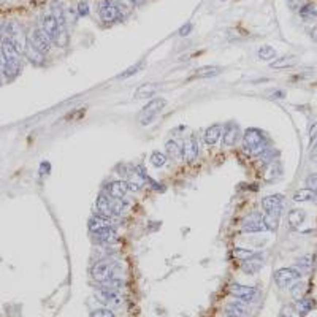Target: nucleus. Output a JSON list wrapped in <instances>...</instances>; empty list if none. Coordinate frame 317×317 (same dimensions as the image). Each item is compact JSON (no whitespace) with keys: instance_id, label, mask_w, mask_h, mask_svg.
I'll list each match as a JSON object with an SVG mask.
<instances>
[{"instance_id":"obj_27","label":"nucleus","mask_w":317,"mask_h":317,"mask_svg":"<svg viewBox=\"0 0 317 317\" xmlns=\"http://www.w3.org/2000/svg\"><path fill=\"white\" fill-rule=\"evenodd\" d=\"M165 151H167V157L173 159V160H178L182 156V146L178 145L174 140H168L165 143Z\"/></svg>"},{"instance_id":"obj_44","label":"nucleus","mask_w":317,"mask_h":317,"mask_svg":"<svg viewBox=\"0 0 317 317\" xmlns=\"http://www.w3.org/2000/svg\"><path fill=\"white\" fill-rule=\"evenodd\" d=\"M192 29H194V26L191 24V23H185L181 29H179V35L181 37H187L191 32H192Z\"/></svg>"},{"instance_id":"obj_47","label":"nucleus","mask_w":317,"mask_h":317,"mask_svg":"<svg viewBox=\"0 0 317 317\" xmlns=\"http://www.w3.org/2000/svg\"><path fill=\"white\" fill-rule=\"evenodd\" d=\"M290 309H292L290 306H286V308H284V314L281 312V317H290V314H292Z\"/></svg>"},{"instance_id":"obj_18","label":"nucleus","mask_w":317,"mask_h":317,"mask_svg":"<svg viewBox=\"0 0 317 317\" xmlns=\"http://www.w3.org/2000/svg\"><path fill=\"white\" fill-rule=\"evenodd\" d=\"M160 84H156V83H143L141 86L137 87L135 91V98L137 100H140V98H151L154 97L156 92L159 91Z\"/></svg>"},{"instance_id":"obj_51","label":"nucleus","mask_w":317,"mask_h":317,"mask_svg":"<svg viewBox=\"0 0 317 317\" xmlns=\"http://www.w3.org/2000/svg\"><path fill=\"white\" fill-rule=\"evenodd\" d=\"M134 2H135L137 5H141V4H145V0H134Z\"/></svg>"},{"instance_id":"obj_46","label":"nucleus","mask_w":317,"mask_h":317,"mask_svg":"<svg viewBox=\"0 0 317 317\" xmlns=\"http://www.w3.org/2000/svg\"><path fill=\"white\" fill-rule=\"evenodd\" d=\"M284 97H286V92H284V91H276L275 94L271 95V98H284Z\"/></svg>"},{"instance_id":"obj_37","label":"nucleus","mask_w":317,"mask_h":317,"mask_svg":"<svg viewBox=\"0 0 317 317\" xmlns=\"http://www.w3.org/2000/svg\"><path fill=\"white\" fill-rule=\"evenodd\" d=\"M227 312H230L232 315H239V317H243L246 315L247 309H246V306L243 304V301H239V303H230L227 306Z\"/></svg>"},{"instance_id":"obj_16","label":"nucleus","mask_w":317,"mask_h":317,"mask_svg":"<svg viewBox=\"0 0 317 317\" xmlns=\"http://www.w3.org/2000/svg\"><path fill=\"white\" fill-rule=\"evenodd\" d=\"M92 235H94V241L98 243V244H111V243L116 241V238H117L113 225L106 227V228H102V230H98V232H95Z\"/></svg>"},{"instance_id":"obj_5","label":"nucleus","mask_w":317,"mask_h":317,"mask_svg":"<svg viewBox=\"0 0 317 317\" xmlns=\"http://www.w3.org/2000/svg\"><path fill=\"white\" fill-rule=\"evenodd\" d=\"M228 290H230V293L233 295V297H236L239 301H243V303H252L259 297V290L256 287L243 286V284H238V282H233L232 286L228 287Z\"/></svg>"},{"instance_id":"obj_23","label":"nucleus","mask_w":317,"mask_h":317,"mask_svg":"<svg viewBox=\"0 0 317 317\" xmlns=\"http://www.w3.org/2000/svg\"><path fill=\"white\" fill-rule=\"evenodd\" d=\"M110 202H111V197L108 195L106 192H102L100 195H98V199H97V213H100V214H105V216H110V217H111Z\"/></svg>"},{"instance_id":"obj_45","label":"nucleus","mask_w":317,"mask_h":317,"mask_svg":"<svg viewBox=\"0 0 317 317\" xmlns=\"http://www.w3.org/2000/svg\"><path fill=\"white\" fill-rule=\"evenodd\" d=\"M301 2L303 0H287V5L290 7V8H301Z\"/></svg>"},{"instance_id":"obj_15","label":"nucleus","mask_w":317,"mask_h":317,"mask_svg":"<svg viewBox=\"0 0 317 317\" xmlns=\"http://www.w3.org/2000/svg\"><path fill=\"white\" fill-rule=\"evenodd\" d=\"M111 225H113L111 217L110 216H105V214H100V213H95L94 216H91V219H89V230L92 233L102 230V228L111 227Z\"/></svg>"},{"instance_id":"obj_2","label":"nucleus","mask_w":317,"mask_h":317,"mask_svg":"<svg viewBox=\"0 0 317 317\" xmlns=\"http://www.w3.org/2000/svg\"><path fill=\"white\" fill-rule=\"evenodd\" d=\"M27 43L30 46H34L37 51H40L41 54H48L51 51V38L45 34V30L37 27L32 29L27 34Z\"/></svg>"},{"instance_id":"obj_4","label":"nucleus","mask_w":317,"mask_h":317,"mask_svg":"<svg viewBox=\"0 0 317 317\" xmlns=\"http://www.w3.org/2000/svg\"><path fill=\"white\" fill-rule=\"evenodd\" d=\"M301 278V273L297 268H279L275 271V282L281 289L292 287Z\"/></svg>"},{"instance_id":"obj_42","label":"nucleus","mask_w":317,"mask_h":317,"mask_svg":"<svg viewBox=\"0 0 317 317\" xmlns=\"http://www.w3.org/2000/svg\"><path fill=\"white\" fill-rule=\"evenodd\" d=\"M306 187H309L317 192V173H312L306 178Z\"/></svg>"},{"instance_id":"obj_30","label":"nucleus","mask_w":317,"mask_h":317,"mask_svg":"<svg viewBox=\"0 0 317 317\" xmlns=\"http://www.w3.org/2000/svg\"><path fill=\"white\" fill-rule=\"evenodd\" d=\"M116 5H117V10H119V13H121L122 18H127L137 7V4L134 2V0H117Z\"/></svg>"},{"instance_id":"obj_35","label":"nucleus","mask_w":317,"mask_h":317,"mask_svg":"<svg viewBox=\"0 0 317 317\" xmlns=\"http://www.w3.org/2000/svg\"><path fill=\"white\" fill-rule=\"evenodd\" d=\"M167 159H168L167 154H163V152H160V151H154L151 154V159L149 160H151V163L156 168H160V167H163L167 163Z\"/></svg>"},{"instance_id":"obj_49","label":"nucleus","mask_w":317,"mask_h":317,"mask_svg":"<svg viewBox=\"0 0 317 317\" xmlns=\"http://www.w3.org/2000/svg\"><path fill=\"white\" fill-rule=\"evenodd\" d=\"M311 38L317 43V27H314V29L311 30Z\"/></svg>"},{"instance_id":"obj_8","label":"nucleus","mask_w":317,"mask_h":317,"mask_svg":"<svg viewBox=\"0 0 317 317\" xmlns=\"http://www.w3.org/2000/svg\"><path fill=\"white\" fill-rule=\"evenodd\" d=\"M95 293V298L103 303L105 306H119L121 304V297L116 293V290L106 287V286H102V287H97L94 290Z\"/></svg>"},{"instance_id":"obj_7","label":"nucleus","mask_w":317,"mask_h":317,"mask_svg":"<svg viewBox=\"0 0 317 317\" xmlns=\"http://www.w3.org/2000/svg\"><path fill=\"white\" fill-rule=\"evenodd\" d=\"M282 205H284V195L275 194V195H267L262 199V208L265 210V214L270 216H281L282 211Z\"/></svg>"},{"instance_id":"obj_31","label":"nucleus","mask_w":317,"mask_h":317,"mask_svg":"<svg viewBox=\"0 0 317 317\" xmlns=\"http://www.w3.org/2000/svg\"><path fill=\"white\" fill-rule=\"evenodd\" d=\"M281 174H282V167H281V163L276 160V162H273V163H270V165H268V171L265 174V179L267 181H273V179L279 178Z\"/></svg>"},{"instance_id":"obj_52","label":"nucleus","mask_w":317,"mask_h":317,"mask_svg":"<svg viewBox=\"0 0 317 317\" xmlns=\"http://www.w3.org/2000/svg\"><path fill=\"white\" fill-rule=\"evenodd\" d=\"M228 317H239V315H232V314H230V315H228Z\"/></svg>"},{"instance_id":"obj_32","label":"nucleus","mask_w":317,"mask_h":317,"mask_svg":"<svg viewBox=\"0 0 317 317\" xmlns=\"http://www.w3.org/2000/svg\"><path fill=\"white\" fill-rule=\"evenodd\" d=\"M232 254H233V257H235V259L241 260V262L249 260V259H252V257H256V256H257L256 250L244 249V247H235V249L232 250Z\"/></svg>"},{"instance_id":"obj_10","label":"nucleus","mask_w":317,"mask_h":317,"mask_svg":"<svg viewBox=\"0 0 317 317\" xmlns=\"http://www.w3.org/2000/svg\"><path fill=\"white\" fill-rule=\"evenodd\" d=\"M239 125L236 122H227L224 125V132H222V145L225 148L228 146H235L236 145V141L239 138Z\"/></svg>"},{"instance_id":"obj_38","label":"nucleus","mask_w":317,"mask_h":317,"mask_svg":"<svg viewBox=\"0 0 317 317\" xmlns=\"http://www.w3.org/2000/svg\"><path fill=\"white\" fill-rule=\"evenodd\" d=\"M279 157V151H276V149H273L271 146L264 152V154H260V159H262V162L264 163H267V165H270V163H273V162H276V159Z\"/></svg>"},{"instance_id":"obj_20","label":"nucleus","mask_w":317,"mask_h":317,"mask_svg":"<svg viewBox=\"0 0 317 317\" xmlns=\"http://www.w3.org/2000/svg\"><path fill=\"white\" fill-rule=\"evenodd\" d=\"M297 64H298L297 56H284V57H278V59L273 60L270 64V67L273 70H284V69H292Z\"/></svg>"},{"instance_id":"obj_41","label":"nucleus","mask_w":317,"mask_h":317,"mask_svg":"<svg viewBox=\"0 0 317 317\" xmlns=\"http://www.w3.org/2000/svg\"><path fill=\"white\" fill-rule=\"evenodd\" d=\"M87 15H89V5L87 2H80L76 7V18H84Z\"/></svg>"},{"instance_id":"obj_26","label":"nucleus","mask_w":317,"mask_h":317,"mask_svg":"<svg viewBox=\"0 0 317 317\" xmlns=\"http://www.w3.org/2000/svg\"><path fill=\"white\" fill-rule=\"evenodd\" d=\"M219 73H221V69L216 67V65H205V67L197 69V72L194 73V78H213V76Z\"/></svg>"},{"instance_id":"obj_40","label":"nucleus","mask_w":317,"mask_h":317,"mask_svg":"<svg viewBox=\"0 0 317 317\" xmlns=\"http://www.w3.org/2000/svg\"><path fill=\"white\" fill-rule=\"evenodd\" d=\"M143 67V62H138V64H135V65H132V67L130 69H127L125 72H122L121 75H117V78L119 80H125V78H129V76H134L135 73H138L140 72V69Z\"/></svg>"},{"instance_id":"obj_14","label":"nucleus","mask_w":317,"mask_h":317,"mask_svg":"<svg viewBox=\"0 0 317 317\" xmlns=\"http://www.w3.org/2000/svg\"><path fill=\"white\" fill-rule=\"evenodd\" d=\"M105 192L110 197H113V199H124L125 194L129 192V184H127V181H122V179L111 181L106 185Z\"/></svg>"},{"instance_id":"obj_3","label":"nucleus","mask_w":317,"mask_h":317,"mask_svg":"<svg viewBox=\"0 0 317 317\" xmlns=\"http://www.w3.org/2000/svg\"><path fill=\"white\" fill-rule=\"evenodd\" d=\"M116 268H117V265L114 262H110L108 259H102V260L95 262V265L92 267V278L97 282L105 284L111 279Z\"/></svg>"},{"instance_id":"obj_28","label":"nucleus","mask_w":317,"mask_h":317,"mask_svg":"<svg viewBox=\"0 0 317 317\" xmlns=\"http://www.w3.org/2000/svg\"><path fill=\"white\" fill-rule=\"evenodd\" d=\"M300 18L303 21H306V23H311V21H315L317 19V8L315 5L312 4H306V5H301L300 8Z\"/></svg>"},{"instance_id":"obj_6","label":"nucleus","mask_w":317,"mask_h":317,"mask_svg":"<svg viewBox=\"0 0 317 317\" xmlns=\"http://www.w3.org/2000/svg\"><path fill=\"white\" fill-rule=\"evenodd\" d=\"M98 16L103 21V23L110 24V23H116L117 19H122L121 13H119L117 5L111 0H102L98 4Z\"/></svg>"},{"instance_id":"obj_50","label":"nucleus","mask_w":317,"mask_h":317,"mask_svg":"<svg viewBox=\"0 0 317 317\" xmlns=\"http://www.w3.org/2000/svg\"><path fill=\"white\" fill-rule=\"evenodd\" d=\"M2 38H4V32H2V27H0V46H2Z\"/></svg>"},{"instance_id":"obj_17","label":"nucleus","mask_w":317,"mask_h":317,"mask_svg":"<svg viewBox=\"0 0 317 317\" xmlns=\"http://www.w3.org/2000/svg\"><path fill=\"white\" fill-rule=\"evenodd\" d=\"M222 132H224V125L222 124H213L210 125L206 130H205V143L208 146H214L217 141H219V138L222 137Z\"/></svg>"},{"instance_id":"obj_19","label":"nucleus","mask_w":317,"mask_h":317,"mask_svg":"<svg viewBox=\"0 0 317 317\" xmlns=\"http://www.w3.org/2000/svg\"><path fill=\"white\" fill-rule=\"evenodd\" d=\"M262 267H264V260H262V257L259 254L252 259L244 260L241 264V270L246 273V275H256V273H259L262 270Z\"/></svg>"},{"instance_id":"obj_9","label":"nucleus","mask_w":317,"mask_h":317,"mask_svg":"<svg viewBox=\"0 0 317 317\" xmlns=\"http://www.w3.org/2000/svg\"><path fill=\"white\" fill-rule=\"evenodd\" d=\"M265 230H267V225L264 222V216H260L259 213H252L249 217H246L243 222L244 233H260Z\"/></svg>"},{"instance_id":"obj_34","label":"nucleus","mask_w":317,"mask_h":317,"mask_svg":"<svg viewBox=\"0 0 317 317\" xmlns=\"http://www.w3.org/2000/svg\"><path fill=\"white\" fill-rule=\"evenodd\" d=\"M125 202L124 199H113L111 197V202H110V211H111V216H119L124 210H125Z\"/></svg>"},{"instance_id":"obj_13","label":"nucleus","mask_w":317,"mask_h":317,"mask_svg":"<svg viewBox=\"0 0 317 317\" xmlns=\"http://www.w3.org/2000/svg\"><path fill=\"white\" fill-rule=\"evenodd\" d=\"M197 156H199V143H197V138L191 135L182 143V159L191 163L197 159Z\"/></svg>"},{"instance_id":"obj_1","label":"nucleus","mask_w":317,"mask_h":317,"mask_svg":"<svg viewBox=\"0 0 317 317\" xmlns=\"http://www.w3.org/2000/svg\"><path fill=\"white\" fill-rule=\"evenodd\" d=\"M167 105V100L163 97H156L152 98V100L138 113L137 116V121L140 125H149L156 121V117L162 113V110L165 108Z\"/></svg>"},{"instance_id":"obj_33","label":"nucleus","mask_w":317,"mask_h":317,"mask_svg":"<svg viewBox=\"0 0 317 317\" xmlns=\"http://www.w3.org/2000/svg\"><path fill=\"white\" fill-rule=\"evenodd\" d=\"M295 268H297L301 275H306L311 268H312V257L311 256H304V257H300L297 260V265H295Z\"/></svg>"},{"instance_id":"obj_21","label":"nucleus","mask_w":317,"mask_h":317,"mask_svg":"<svg viewBox=\"0 0 317 317\" xmlns=\"http://www.w3.org/2000/svg\"><path fill=\"white\" fill-rule=\"evenodd\" d=\"M306 221V211L300 210V208H295L287 214V222L292 228H298L303 222Z\"/></svg>"},{"instance_id":"obj_24","label":"nucleus","mask_w":317,"mask_h":317,"mask_svg":"<svg viewBox=\"0 0 317 317\" xmlns=\"http://www.w3.org/2000/svg\"><path fill=\"white\" fill-rule=\"evenodd\" d=\"M257 57H259V60L270 62V60L278 59V52H276L275 48L270 46V45H262L257 51Z\"/></svg>"},{"instance_id":"obj_43","label":"nucleus","mask_w":317,"mask_h":317,"mask_svg":"<svg viewBox=\"0 0 317 317\" xmlns=\"http://www.w3.org/2000/svg\"><path fill=\"white\" fill-rule=\"evenodd\" d=\"M92 317H116L113 311H110L108 308H102V309H97L92 312Z\"/></svg>"},{"instance_id":"obj_48","label":"nucleus","mask_w":317,"mask_h":317,"mask_svg":"<svg viewBox=\"0 0 317 317\" xmlns=\"http://www.w3.org/2000/svg\"><path fill=\"white\" fill-rule=\"evenodd\" d=\"M311 159L317 163V145L312 148V151H311Z\"/></svg>"},{"instance_id":"obj_25","label":"nucleus","mask_w":317,"mask_h":317,"mask_svg":"<svg viewBox=\"0 0 317 317\" xmlns=\"http://www.w3.org/2000/svg\"><path fill=\"white\" fill-rule=\"evenodd\" d=\"M314 308V301L311 298H300L297 300V303H295V311H297L298 315L304 317V315H308Z\"/></svg>"},{"instance_id":"obj_39","label":"nucleus","mask_w":317,"mask_h":317,"mask_svg":"<svg viewBox=\"0 0 317 317\" xmlns=\"http://www.w3.org/2000/svg\"><path fill=\"white\" fill-rule=\"evenodd\" d=\"M264 222H265V225H267V230H270V232H276V230H278V227H279V217L265 214V216H264Z\"/></svg>"},{"instance_id":"obj_22","label":"nucleus","mask_w":317,"mask_h":317,"mask_svg":"<svg viewBox=\"0 0 317 317\" xmlns=\"http://www.w3.org/2000/svg\"><path fill=\"white\" fill-rule=\"evenodd\" d=\"M293 202L297 203H304V202H312L317 199V192L309 189V187H303V189H298L297 192L293 194Z\"/></svg>"},{"instance_id":"obj_36","label":"nucleus","mask_w":317,"mask_h":317,"mask_svg":"<svg viewBox=\"0 0 317 317\" xmlns=\"http://www.w3.org/2000/svg\"><path fill=\"white\" fill-rule=\"evenodd\" d=\"M290 293H292V297L295 300H300L304 297V293H306V282H301V281H297L292 286L290 289Z\"/></svg>"},{"instance_id":"obj_12","label":"nucleus","mask_w":317,"mask_h":317,"mask_svg":"<svg viewBox=\"0 0 317 317\" xmlns=\"http://www.w3.org/2000/svg\"><path fill=\"white\" fill-rule=\"evenodd\" d=\"M41 29L45 30V34L51 38L52 43L56 41V38L59 37L60 26H59V21L56 19V16H54L52 13L45 15V18H43V27Z\"/></svg>"},{"instance_id":"obj_11","label":"nucleus","mask_w":317,"mask_h":317,"mask_svg":"<svg viewBox=\"0 0 317 317\" xmlns=\"http://www.w3.org/2000/svg\"><path fill=\"white\" fill-rule=\"evenodd\" d=\"M264 141H267V138H265L264 132H262V130H259V129L250 127V129H247L246 132H244L243 143L246 145V149H247V151L254 149V148L259 146L260 143H264Z\"/></svg>"},{"instance_id":"obj_29","label":"nucleus","mask_w":317,"mask_h":317,"mask_svg":"<svg viewBox=\"0 0 317 317\" xmlns=\"http://www.w3.org/2000/svg\"><path fill=\"white\" fill-rule=\"evenodd\" d=\"M26 57L29 59V62H32L34 65H43V60H45V54H41L40 51H37L34 46H30L29 43H27V46H26Z\"/></svg>"}]
</instances>
